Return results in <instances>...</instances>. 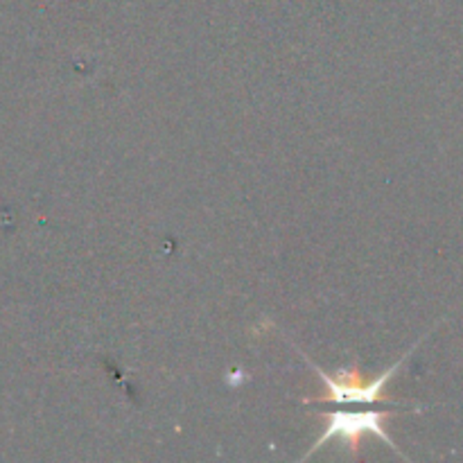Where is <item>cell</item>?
<instances>
[{
  "label": "cell",
  "mask_w": 463,
  "mask_h": 463,
  "mask_svg": "<svg viewBox=\"0 0 463 463\" xmlns=\"http://www.w3.org/2000/svg\"><path fill=\"white\" fill-rule=\"evenodd\" d=\"M416 346H411L410 353L401 357L396 364L389 366L383 375L373 380H364L360 371V362L353 360L346 369H339L335 373L321 369L319 364L310 360L306 353L301 351V357L307 362L312 371H315L317 380L326 387V393L319 396H306L303 398V405H312V402H330V405H393V407H410L407 402L393 401L387 393V383L402 369L407 357L414 353Z\"/></svg>",
  "instance_id": "cell-1"
},
{
  "label": "cell",
  "mask_w": 463,
  "mask_h": 463,
  "mask_svg": "<svg viewBox=\"0 0 463 463\" xmlns=\"http://www.w3.org/2000/svg\"><path fill=\"white\" fill-rule=\"evenodd\" d=\"M326 416V430L319 434V439L315 441V446L303 455V459H310L315 452H319L321 448L328 446L330 441L335 439H342L344 446H346L348 455L351 457H360L362 452V439L366 434H373L378 437L389 450L396 452L398 457L405 459V455L401 452V448L396 446L392 437L387 432V419L393 416V411H383V410H362V411H353V410H333L328 411Z\"/></svg>",
  "instance_id": "cell-2"
}]
</instances>
